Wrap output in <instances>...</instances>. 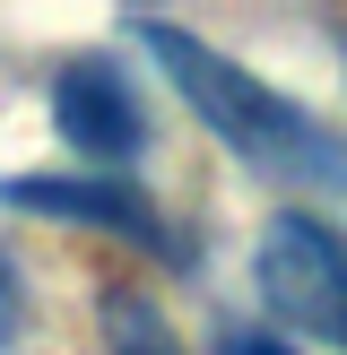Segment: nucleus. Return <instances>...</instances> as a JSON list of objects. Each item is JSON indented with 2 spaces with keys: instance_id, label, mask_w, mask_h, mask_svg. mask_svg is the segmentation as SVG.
Segmentation results:
<instances>
[{
  "instance_id": "obj_1",
  "label": "nucleus",
  "mask_w": 347,
  "mask_h": 355,
  "mask_svg": "<svg viewBox=\"0 0 347 355\" xmlns=\"http://www.w3.org/2000/svg\"><path fill=\"white\" fill-rule=\"evenodd\" d=\"M130 35L156 52V69L183 87V104L243 156V165H260L269 182H321V191L347 182V148H339V139H330L295 96H278L269 78H252L243 61L208 52L200 35L165 26V17H130Z\"/></svg>"
},
{
  "instance_id": "obj_2",
  "label": "nucleus",
  "mask_w": 347,
  "mask_h": 355,
  "mask_svg": "<svg viewBox=\"0 0 347 355\" xmlns=\"http://www.w3.org/2000/svg\"><path fill=\"white\" fill-rule=\"evenodd\" d=\"M252 269H260V304L287 329H304L321 347H347V234H330L304 208H278L260 225V260Z\"/></svg>"
},
{
  "instance_id": "obj_3",
  "label": "nucleus",
  "mask_w": 347,
  "mask_h": 355,
  "mask_svg": "<svg viewBox=\"0 0 347 355\" xmlns=\"http://www.w3.org/2000/svg\"><path fill=\"white\" fill-rule=\"evenodd\" d=\"M0 200H9V208H26V217L104 225V234L139 243V252L183 260V252H174V234H165V217L148 208V191H139V182H113V173H9V182H0Z\"/></svg>"
},
{
  "instance_id": "obj_4",
  "label": "nucleus",
  "mask_w": 347,
  "mask_h": 355,
  "mask_svg": "<svg viewBox=\"0 0 347 355\" xmlns=\"http://www.w3.org/2000/svg\"><path fill=\"white\" fill-rule=\"evenodd\" d=\"M52 121H61V139L78 156H96V165H130V156L148 148L139 87L121 78L104 52H87V61H69L61 78H52Z\"/></svg>"
},
{
  "instance_id": "obj_5",
  "label": "nucleus",
  "mask_w": 347,
  "mask_h": 355,
  "mask_svg": "<svg viewBox=\"0 0 347 355\" xmlns=\"http://www.w3.org/2000/svg\"><path fill=\"white\" fill-rule=\"evenodd\" d=\"M104 329H113V355H183L165 312L139 304V295H104Z\"/></svg>"
},
{
  "instance_id": "obj_6",
  "label": "nucleus",
  "mask_w": 347,
  "mask_h": 355,
  "mask_svg": "<svg viewBox=\"0 0 347 355\" xmlns=\"http://www.w3.org/2000/svg\"><path fill=\"white\" fill-rule=\"evenodd\" d=\"M9 338H17V269L0 252V355H9Z\"/></svg>"
},
{
  "instance_id": "obj_7",
  "label": "nucleus",
  "mask_w": 347,
  "mask_h": 355,
  "mask_svg": "<svg viewBox=\"0 0 347 355\" xmlns=\"http://www.w3.org/2000/svg\"><path fill=\"white\" fill-rule=\"evenodd\" d=\"M217 355H295V347H278V338H226Z\"/></svg>"
}]
</instances>
